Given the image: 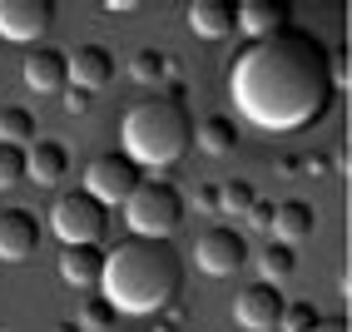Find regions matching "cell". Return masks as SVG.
Here are the masks:
<instances>
[{
	"mask_svg": "<svg viewBox=\"0 0 352 332\" xmlns=\"http://www.w3.org/2000/svg\"><path fill=\"white\" fill-rule=\"evenodd\" d=\"M228 100L268 134L313 129L333 104V50L298 25L248 40L228 65Z\"/></svg>",
	"mask_w": 352,
	"mask_h": 332,
	"instance_id": "1",
	"label": "cell"
},
{
	"mask_svg": "<svg viewBox=\"0 0 352 332\" xmlns=\"http://www.w3.org/2000/svg\"><path fill=\"white\" fill-rule=\"evenodd\" d=\"M184 293V258L169 239H120L104 253L100 298L114 313L134 318H164Z\"/></svg>",
	"mask_w": 352,
	"mask_h": 332,
	"instance_id": "2",
	"label": "cell"
},
{
	"mask_svg": "<svg viewBox=\"0 0 352 332\" xmlns=\"http://www.w3.org/2000/svg\"><path fill=\"white\" fill-rule=\"evenodd\" d=\"M120 139L139 169H174L194 149V114L174 94H144L139 104L124 109Z\"/></svg>",
	"mask_w": 352,
	"mask_h": 332,
	"instance_id": "3",
	"label": "cell"
},
{
	"mask_svg": "<svg viewBox=\"0 0 352 332\" xmlns=\"http://www.w3.org/2000/svg\"><path fill=\"white\" fill-rule=\"evenodd\" d=\"M184 223V194L169 179H144L124 199V228L129 239H169Z\"/></svg>",
	"mask_w": 352,
	"mask_h": 332,
	"instance_id": "4",
	"label": "cell"
},
{
	"mask_svg": "<svg viewBox=\"0 0 352 332\" xmlns=\"http://www.w3.org/2000/svg\"><path fill=\"white\" fill-rule=\"evenodd\" d=\"M50 233L65 243V248H75V243H100L104 239V228H109V208L95 203L85 194V188H69V194H60L50 203Z\"/></svg>",
	"mask_w": 352,
	"mask_h": 332,
	"instance_id": "5",
	"label": "cell"
},
{
	"mask_svg": "<svg viewBox=\"0 0 352 332\" xmlns=\"http://www.w3.org/2000/svg\"><path fill=\"white\" fill-rule=\"evenodd\" d=\"M139 184H144V169H139L124 149L95 154V159L85 164V194L95 199V203H104V208H114V203L124 208V199L134 194Z\"/></svg>",
	"mask_w": 352,
	"mask_h": 332,
	"instance_id": "6",
	"label": "cell"
},
{
	"mask_svg": "<svg viewBox=\"0 0 352 332\" xmlns=\"http://www.w3.org/2000/svg\"><path fill=\"white\" fill-rule=\"evenodd\" d=\"M248 263V239H243V228H204L199 239H194V268L208 273V278H233Z\"/></svg>",
	"mask_w": 352,
	"mask_h": 332,
	"instance_id": "7",
	"label": "cell"
},
{
	"mask_svg": "<svg viewBox=\"0 0 352 332\" xmlns=\"http://www.w3.org/2000/svg\"><path fill=\"white\" fill-rule=\"evenodd\" d=\"M55 25V0H0V40L40 45Z\"/></svg>",
	"mask_w": 352,
	"mask_h": 332,
	"instance_id": "8",
	"label": "cell"
},
{
	"mask_svg": "<svg viewBox=\"0 0 352 332\" xmlns=\"http://www.w3.org/2000/svg\"><path fill=\"white\" fill-rule=\"evenodd\" d=\"M283 293L273 288V283H248V288L233 298V322L243 332H278L283 322Z\"/></svg>",
	"mask_w": 352,
	"mask_h": 332,
	"instance_id": "9",
	"label": "cell"
},
{
	"mask_svg": "<svg viewBox=\"0 0 352 332\" xmlns=\"http://www.w3.org/2000/svg\"><path fill=\"white\" fill-rule=\"evenodd\" d=\"M45 239V223L30 208H0V263H20V258H35Z\"/></svg>",
	"mask_w": 352,
	"mask_h": 332,
	"instance_id": "10",
	"label": "cell"
},
{
	"mask_svg": "<svg viewBox=\"0 0 352 332\" xmlns=\"http://www.w3.org/2000/svg\"><path fill=\"white\" fill-rule=\"evenodd\" d=\"M65 69H69V85H75V89L95 94V89H104L114 80V69H120V65H114V55L104 50V45L89 40V45H75V50L65 55Z\"/></svg>",
	"mask_w": 352,
	"mask_h": 332,
	"instance_id": "11",
	"label": "cell"
},
{
	"mask_svg": "<svg viewBox=\"0 0 352 332\" xmlns=\"http://www.w3.org/2000/svg\"><path fill=\"white\" fill-rule=\"evenodd\" d=\"M20 75L35 94H65L69 89V69H65V50H50V45H35L20 65Z\"/></svg>",
	"mask_w": 352,
	"mask_h": 332,
	"instance_id": "12",
	"label": "cell"
},
{
	"mask_svg": "<svg viewBox=\"0 0 352 332\" xmlns=\"http://www.w3.org/2000/svg\"><path fill=\"white\" fill-rule=\"evenodd\" d=\"M293 25V5L288 0H243L239 5V30L248 40H268L278 30H288Z\"/></svg>",
	"mask_w": 352,
	"mask_h": 332,
	"instance_id": "13",
	"label": "cell"
},
{
	"mask_svg": "<svg viewBox=\"0 0 352 332\" xmlns=\"http://www.w3.org/2000/svg\"><path fill=\"white\" fill-rule=\"evenodd\" d=\"M100 273H104V248L100 243H75V248H60V283L65 288H100Z\"/></svg>",
	"mask_w": 352,
	"mask_h": 332,
	"instance_id": "14",
	"label": "cell"
},
{
	"mask_svg": "<svg viewBox=\"0 0 352 332\" xmlns=\"http://www.w3.org/2000/svg\"><path fill=\"white\" fill-rule=\"evenodd\" d=\"M189 30L199 40L239 35V5H233V0H194V5H189Z\"/></svg>",
	"mask_w": 352,
	"mask_h": 332,
	"instance_id": "15",
	"label": "cell"
},
{
	"mask_svg": "<svg viewBox=\"0 0 352 332\" xmlns=\"http://www.w3.org/2000/svg\"><path fill=\"white\" fill-rule=\"evenodd\" d=\"M65 174H69V144L65 139H35L25 149V179L50 188V184H65Z\"/></svg>",
	"mask_w": 352,
	"mask_h": 332,
	"instance_id": "16",
	"label": "cell"
},
{
	"mask_svg": "<svg viewBox=\"0 0 352 332\" xmlns=\"http://www.w3.org/2000/svg\"><path fill=\"white\" fill-rule=\"evenodd\" d=\"M313 228H318V213H313L308 199H283V203H273V239H278V243L298 248Z\"/></svg>",
	"mask_w": 352,
	"mask_h": 332,
	"instance_id": "17",
	"label": "cell"
},
{
	"mask_svg": "<svg viewBox=\"0 0 352 332\" xmlns=\"http://www.w3.org/2000/svg\"><path fill=\"white\" fill-rule=\"evenodd\" d=\"M194 144L208 159H223V154L239 149V124H233L228 114H204V120L194 124Z\"/></svg>",
	"mask_w": 352,
	"mask_h": 332,
	"instance_id": "18",
	"label": "cell"
},
{
	"mask_svg": "<svg viewBox=\"0 0 352 332\" xmlns=\"http://www.w3.org/2000/svg\"><path fill=\"white\" fill-rule=\"evenodd\" d=\"M0 144L30 149L35 144V109H25V104H0Z\"/></svg>",
	"mask_w": 352,
	"mask_h": 332,
	"instance_id": "19",
	"label": "cell"
},
{
	"mask_svg": "<svg viewBox=\"0 0 352 332\" xmlns=\"http://www.w3.org/2000/svg\"><path fill=\"white\" fill-rule=\"evenodd\" d=\"M258 268H263V278H258V283H273V288H278V283H288L293 273H298V248H288V243H263V253H258Z\"/></svg>",
	"mask_w": 352,
	"mask_h": 332,
	"instance_id": "20",
	"label": "cell"
},
{
	"mask_svg": "<svg viewBox=\"0 0 352 332\" xmlns=\"http://www.w3.org/2000/svg\"><path fill=\"white\" fill-rule=\"evenodd\" d=\"M253 184L248 179H223L219 184V213H223V219H243V213L253 208Z\"/></svg>",
	"mask_w": 352,
	"mask_h": 332,
	"instance_id": "21",
	"label": "cell"
},
{
	"mask_svg": "<svg viewBox=\"0 0 352 332\" xmlns=\"http://www.w3.org/2000/svg\"><path fill=\"white\" fill-rule=\"evenodd\" d=\"M75 322H80V332H109L114 322H120V313H114V307H109V302H104L100 293H89Z\"/></svg>",
	"mask_w": 352,
	"mask_h": 332,
	"instance_id": "22",
	"label": "cell"
},
{
	"mask_svg": "<svg viewBox=\"0 0 352 332\" xmlns=\"http://www.w3.org/2000/svg\"><path fill=\"white\" fill-rule=\"evenodd\" d=\"M318 322H322L318 302L302 298V302H288V307H283V322H278V332H313Z\"/></svg>",
	"mask_w": 352,
	"mask_h": 332,
	"instance_id": "23",
	"label": "cell"
},
{
	"mask_svg": "<svg viewBox=\"0 0 352 332\" xmlns=\"http://www.w3.org/2000/svg\"><path fill=\"white\" fill-rule=\"evenodd\" d=\"M129 75L139 85H159L164 80V50H134L129 55Z\"/></svg>",
	"mask_w": 352,
	"mask_h": 332,
	"instance_id": "24",
	"label": "cell"
},
{
	"mask_svg": "<svg viewBox=\"0 0 352 332\" xmlns=\"http://www.w3.org/2000/svg\"><path fill=\"white\" fill-rule=\"evenodd\" d=\"M20 179H25V149L0 144V194H6V188H15Z\"/></svg>",
	"mask_w": 352,
	"mask_h": 332,
	"instance_id": "25",
	"label": "cell"
},
{
	"mask_svg": "<svg viewBox=\"0 0 352 332\" xmlns=\"http://www.w3.org/2000/svg\"><path fill=\"white\" fill-rule=\"evenodd\" d=\"M189 203H194L199 213H219V184H214V179H208V184H199Z\"/></svg>",
	"mask_w": 352,
	"mask_h": 332,
	"instance_id": "26",
	"label": "cell"
},
{
	"mask_svg": "<svg viewBox=\"0 0 352 332\" xmlns=\"http://www.w3.org/2000/svg\"><path fill=\"white\" fill-rule=\"evenodd\" d=\"M243 219H248V228H258V233H263V228H273V203H263V199H253V208L243 213Z\"/></svg>",
	"mask_w": 352,
	"mask_h": 332,
	"instance_id": "27",
	"label": "cell"
},
{
	"mask_svg": "<svg viewBox=\"0 0 352 332\" xmlns=\"http://www.w3.org/2000/svg\"><path fill=\"white\" fill-rule=\"evenodd\" d=\"M65 109H69V114H85V109H89V94L69 85V89H65Z\"/></svg>",
	"mask_w": 352,
	"mask_h": 332,
	"instance_id": "28",
	"label": "cell"
},
{
	"mask_svg": "<svg viewBox=\"0 0 352 332\" xmlns=\"http://www.w3.org/2000/svg\"><path fill=\"white\" fill-rule=\"evenodd\" d=\"M313 332H352V327H347V318H322Z\"/></svg>",
	"mask_w": 352,
	"mask_h": 332,
	"instance_id": "29",
	"label": "cell"
},
{
	"mask_svg": "<svg viewBox=\"0 0 352 332\" xmlns=\"http://www.w3.org/2000/svg\"><path fill=\"white\" fill-rule=\"evenodd\" d=\"M298 169H302L298 154H278V174H298Z\"/></svg>",
	"mask_w": 352,
	"mask_h": 332,
	"instance_id": "30",
	"label": "cell"
},
{
	"mask_svg": "<svg viewBox=\"0 0 352 332\" xmlns=\"http://www.w3.org/2000/svg\"><path fill=\"white\" fill-rule=\"evenodd\" d=\"M327 169H333V159H322V154L308 159V174H327Z\"/></svg>",
	"mask_w": 352,
	"mask_h": 332,
	"instance_id": "31",
	"label": "cell"
},
{
	"mask_svg": "<svg viewBox=\"0 0 352 332\" xmlns=\"http://www.w3.org/2000/svg\"><path fill=\"white\" fill-rule=\"evenodd\" d=\"M154 332H179V322L174 318H154Z\"/></svg>",
	"mask_w": 352,
	"mask_h": 332,
	"instance_id": "32",
	"label": "cell"
},
{
	"mask_svg": "<svg viewBox=\"0 0 352 332\" xmlns=\"http://www.w3.org/2000/svg\"><path fill=\"white\" fill-rule=\"evenodd\" d=\"M50 332H80V322H55Z\"/></svg>",
	"mask_w": 352,
	"mask_h": 332,
	"instance_id": "33",
	"label": "cell"
}]
</instances>
